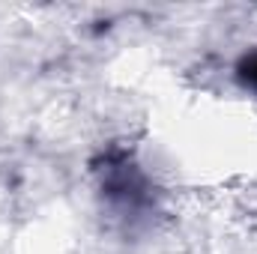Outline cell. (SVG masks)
I'll return each instance as SVG.
<instances>
[{
	"label": "cell",
	"instance_id": "cell-1",
	"mask_svg": "<svg viewBox=\"0 0 257 254\" xmlns=\"http://www.w3.org/2000/svg\"><path fill=\"white\" fill-rule=\"evenodd\" d=\"M239 75H242V81H245V84L257 87V54H248V57L239 63Z\"/></svg>",
	"mask_w": 257,
	"mask_h": 254
}]
</instances>
